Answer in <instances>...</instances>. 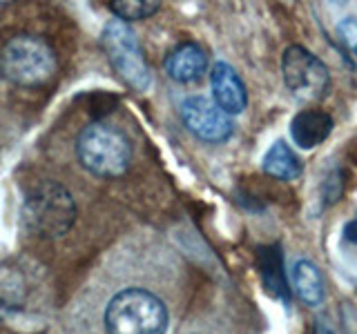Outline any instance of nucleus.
<instances>
[{
  "mask_svg": "<svg viewBox=\"0 0 357 334\" xmlns=\"http://www.w3.org/2000/svg\"><path fill=\"white\" fill-rule=\"evenodd\" d=\"M170 305L141 278L139 252L112 250L65 312L67 334H167Z\"/></svg>",
  "mask_w": 357,
  "mask_h": 334,
  "instance_id": "nucleus-1",
  "label": "nucleus"
},
{
  "mask_svg": "<svg viewBox=\"0 0 357 334\" xmlns=\"http://www.w3.org/2000/svg\"><path fill=\"white\" fill-rule=\"evenodd\" d=\"M76 156L89 174L98 178H116L126 174L132 163V143L128 134L114 122L94 120L78 134Z\"/></svg>",
  "mask_w": 357,
  "mask_h": 334,
  "instance_id": "nucleus-2",
  "label": "nucleus"
},
{
  "mask_svg": "<svg viewBox=\"0 0 357 334\" xmlns=\"http://www.w3.org/2000/svg\"><path fill=\"white\" fill-rule=\"evenodd\" d=\"M0 74L18 87L45 85L56 74V54L45 38L20 33L0 51Z\"/></svg>",
  "mask_w": 357,
  "mask_h": 334,
  "instance_id": "nucleus-3",
  "label": "nucleus"
},
{
  "mask_svg": "<svg viewBox=\"0 0 357 334\" xmlns=\"http://www.w3.org/2000/svg\"><path fill=\"white\" fill-rule=\"evenodd\" d=\"M100 42H103L112 67H114L123 81L132 89H137V92H145L152 83L150 67L145 63L141 45L128 22H123L119 18L109 20L103 29Z\"/></svg>",
  "mask_w": 357,
  "mask_h": 334,
  "instance_id": "nucleus-4",
  "label": "nucleus"
},
{
  "mask_svg": "<svg viewBox=\"0 0 357 334\" xmlns=\"http://www.w3.org/2000/svg\"><path fill=\"white\" fill-rule=\"evenodd\" d=\"M76 205L65 187L45 183L36 187L25 200V221L31 232L43 237H61L72 228Z\"/></svg>",
  "mask_w": 357,
  "mask_h": 334,
  "instance_id": "nucleus-5",
  "label": "nucleus"
},
{
  "mask_svg": "<svg viewBox=\"0 0 357 334\" xmlns=\"http://www.w3.org/2000/svg\"><path fill=\"white\" fill-rule=\"evenodd\" d=\"M282 74L284 83L293 92V96L306 100V103H312V100L317 103V100L326 96L331 87L328 67L301 45H290L284 51Z\"/></svg>",
  "mask_w": 357,
  "mask_h": 334,
  "instance_id": "nucleus-6",
  "label": "nucleus"
},
{
  "mask_svg": "<svg viewBox=\"0 0 357 334\" xmlns=\"http://www.w3.org/2000/svg\"><path fill=\"white\" fill-rule=\"evenodd\" d=\"M178 111H181L183 125L204 143H226L234 132L230 116L223 109H219L215 100L206 96L183 98Z\"/></svg>",
  "mask_w": 357,
  "mask_h": 334,
  "instance_id": "nucleus-7",
  "label": "nucleus"
},
{
  "mask_svg": "<svg viewBox=\"0 0 357 334\" xmlns=\"http://www.w3.org/2000/svg\"><path fill=\"white\" fill-rule=\"evenodd\" d=\"M212 83V96L219 109H223L226 114H239L248 105V94H245V85L239 78V74L234 72V67L228 63H215L210 74Z\"/></svg>",
  "mask_w": 357,
  "mask_h": 334,
  "instance_id": "nucleus-8",
  "label": "nucleus"
},
{
  "mask_svg": "<svg viewBox=\"0 0 357 334\" xmlns=\"http://www.w3.org/2000/svg\"><path fill=\"white\" fill-rule=\"evenodd\" d=\"M208 56L197 42H183L165 58V72L176 83H195L206 74Z\"/></svg>",
  "mask_w": 357,
  "mask_h": 334,
  "instance_id": "nucleus-9",
  "label": "nucleus"
},
{
  "mask_svg": "<svg viewBox=\"0 0 357 334\" xmlns=\"http://www.w3.org/2000/svg\"><path fill=\"white\" fill-rule=\"evenodd\" d=\"M333 132V118L321 109H304L290 122L293 141L301 150H312L321 145Z\"/></svg>",
  "mask_w": 357,
  "mask_h": 334,
  "instance_id": "nucleus-10",
  "label": "nucleus"
},
{
  "mask_svg": "<svg viewBox=\"0 0 357 334\" xmlns=\"http://www.w3.org/2000/svg\"><path fill=\"white\" fill-rule=\"evenodd\" d=\"M257 259H259V276L264 281V287L271 292L275 299L288 301V281L284 274V256L279 245H264L257 252Z\"/></svg>",
  "mask_w": 357,
  "mask_h": 334,
  "instance_id": "nucleus-11",
  "label": "nucleus"
},
{
  "mask_svg": "<svg viewBox=\"0 0 357 334\" xmlns=\"http://www.w3.org/2000/svg\"><path fill=\"white\" fill-rule=\"evenodd\" d=\"M293 287L297 296L304 301L306 305L315 308L319 305L324 296H326V283H324V274L319 272V267L308 261L301 259L293 267Z\"/></svg>",
  "mask_w": 357,
  "mask_h": 334,
  "instance_id": "nucleus-12",
  "label": "nucleus"
},
{
  "mask_svg": "<svg viewBox=\"0 0 357 334\" xmlns=\"http://www.w3.org/2000/svg\"><path fill=\"white\" fill-rule=\"evenodd\" d=\"M261 170L268 176L279 178V181H295V178H299L301 172H304V165H301L299 156L290 150L284 141H277L273 143V148L266 152L261 161Z\"/></svg>",
  "mask_w": 357,
  "mask_h": 334,
  "instance_id": "nucleus-13",
  "label": "nucleus"
},
{
  "mask_svg": "<svg viewBox=\"0 0 357 334\" xmlns=\"http://www.w3.org/2000/svg\"><path fill=\"white\" fill-rule=\"evenodd\" d=\"M161 7V3H154V0H119V3H112L109 11L123 22H132V20H143L156 14Z\"/></svg>",
  "mask_w": 357,
  "mask_h": 334,
  "instance_id": "nucleus-14",
  "label": "nucleus"
},
{
  "mask_svg": "<svg viewBox=\"0 0 357 334\" xmlns=\"http://www.w3.org/2000/svg\"><path fill=\"white\" fill-rule=\"evenodd\" d=\"M337 33H340V38L342 42L349 47L355 56H357V18H346L340 22V27H337Z\"/></svg>",
  "mask_w": 357,
  "mask_h": 334,
  "instance_id": "nucleus-15",
  "label": "nucleus"
},
{
  "mask_svg": "<svg viewBox=\"0 0 357 334\" xmlns=\"http://www.w3.org/2000/svg\"><path fill=\"white\" fill-rule=\"evenodd\" d=\"M344 239L349 241V243H355V245H357V218H353V221L346 223V228H344Z\"/></svg>",
  "mask_w": 357,
  "mask_h": 334,
  "instance_id": "nucleus-16",
  "label": "nucleus"
}]
</instances>
